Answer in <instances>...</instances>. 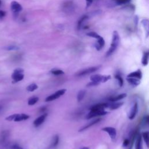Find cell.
<instances>
[{
  "instance_id": "cell-12",
  "label": "cell",
  "mask_w": 149,
  "mask_h": 149,
  "mask_svg": "<svg viewBox=\"0 0 149 149\" xmlns=\"http://www.w3.org/2000/svg\"><path fill=\"white\" fill-rule=\"evenodd\" d=\"M104 45H105V40L101 36L98 39H97V41L95 44V47L97 51H100L104 46Z\"/></svg>"
},
{
  "instance_id": "cell-4",
  "label": "cell",
  "mask_w": 149,
  "mask_h": 149,
  "mask_svg": "<svg viewBox=\"0 0 149 149\" xmlns=\"http://www.w3.org/2000/svg\"><path fill=\"white\" fill-rule=\"evenodd\" d=\"M109 112L107 111H106L105 110L103 111H90V112L87 115L86 119H91L93 118H95L97 116H103L108 114Z\"/></svg>"
},
{
  "instance_id": "cell-21",
  "label": "cell",
  "mask_w": 149,
  "mask_h": 149,
  "mask_svg": "<svg viewBox=\"0 0 149 149\" xmlns=\"http://www.w3.org/2000/svg\"><path fill=\"white\" fill-rule=\"evenodd\" d=\"M86 94V91L85 90H81L79 91L78 95H77V100H78V102H81L83 98L85 97V95Z\"/></svg>"
},
{
  "instance_id": "cell-22",
  "label": "cell",
  "mask_w": 149,
  "mask_h": 149,
  "mask_svg": "<svg viewBox=\"0 0 149 149\" xmlns=\"http://www.w3.org/2000/svg\"><path fill=\"white\" fill-rule=\"evenodd\" d=\"M88 18H89V16L87 15H83V16H82V18L79 19V20L78 22V29H81L82 24L83 23V22L86 19H88Z\"/></svg>"
},
{
  "instance_id": "cell-41",
  "label": "cell",
  "mask_w": 149,
  "mask_h": 149,
  "mask_svg": "<svg viewBox=\"0 0 149 149\" xmlns=\"http://www.w3.org/2000/svg\"><path fill=\"white\" fill-rule=\"evenodd\" d=\"M19 149H23V148H21V147H20Z\"/></svg>"
},
{
  "instance_id": "cell-23",
  "label": "cell",
  "mask_w": 149,
  "mask_h": 149,
  "mask_svg": "<svg viewBox=\"0 0 149 149\" xmlns=\"http://www.w3.org/2000/svg\"><path fill=\"white\" fill-rule=\"evenodd\" d=\"M142 138L143 139L146 146L148 147V143H149V135L148 132H144L142 134Z\"/></svg>"
},
{
  "instance_id": "cell-17",
  "label": "cell",
  "mask_w": 149,
  "mask_h": 149,
  "mask_svg": "<svg viewBox=\"0 0 149 149\" xmlns=\"http://www.w3.org/2000/svg\"><path fill=\"white\" fill-rule=\"evenodd\" d=\"M102 77L103 75H102V74H94V75H92L90 77V81L91 82H94L100 83H102Z\"/></svg>"
},
{
  "instance_id": "cell-29",
  "label": "cell",
  "mask_w": 149,
  "mask_h": 149,
  "mask_svg": "<svg viewBox=\"0 0 149 149\" xmlns=\"http://www.w3.org/2000/svg\"><path fill=\"white\" fill-rule=\"evenodd\" d=\"M87 36H89V37H93V38H95L96 39H98L99 38H100L101 36L98 35L97 33L95 32H89V33H87L86 34Z\"/></svg>"
},
{
  "instance_id": "cell-16",
  "label": "cell",
  "mask_w": 149,
  "mask_h": 149,
  "mask_svg": "<svg viewBox=\"0 0 149 149\" xmlns=\"http://www.w3.org/2000/svg\"><path fill=\"white\" fill-rule=\"evenodd\" d=\"M127 80L128 81V82L131 85L133 86H137L139 85H140V79H136V78H127Z\"/></svg>"
},
{
  "instance_id": "cell-39",
  "label": "cell",
  "mask_w": 149,
  "mask_h": 149,
  "mask_svg": "<svg viewBox=\"0 0 149 149\" xmlns=\"http://www.w3.org/2000/svg\"><path fill=\"white\" fill-rule=\"evenodd\" d=\"M81 149H89V148L88 147H83Z\"/></svg>"
},
{
  "instance_id": "cell-5",
  "label": "cell",
  "mask_w": 149,
  "mask_h": 149,
  "mask_svg": "<svg viewBox=\"0 0 149 149\" xmlns=\"http://www.w3.org/2000/svg\"><path fill=\"white\" fill-rule=\"evenodd\" d=\"M11 9L14 15H18L23 9L22 5L16 1H12L11 3Z\"/></svg>"
},
{
  "instance_id": "cell-6",
  "label": "cell",
  "mask_w": 149,
  "mask_h": 149,
  "mask_svg": "<svg viewBox=\"0 0 149 149\" xmlns=\"http://www.w3.org/2000/svg\"><path fill=\"white\" fill-rule=\"evenodd\" d=\"M100 66H93V67H90V68L85 69L81 71L80 72H79V73L78 74V76L83 77V76L86 75V74L94 72L97 71L99 68H100Z\"/></svg>"
},
{
  "instance_id": "cell-34",
  "label": "cell",
  "mask_w": 149,
  "mask_h": 149,
  "mask_svg": "<svg viewBox=\"0 0 149 149\" xmlns=\"http://www.w3.org/2000/svg\"><path fill=\"white\" fill-rule=\"evenodd\" d=\"M148 116L146 115V116L144 117L143 120V125H148Z\"/></svg>"
},
{
  "instance_id": "cell-33",
  "label": "cell",
  "mask_w": 149,
  "mask_h": 149,
  "mask_svg": "<svg viewBox=\"0 0 149 149\" xmlns=\"http://www.w3.org/2000/svg\"><path fill=\"white\" fill-rule=\"evenodd\" d=\"M16 116V114L11 115H10V116H8V117H7V118H5V120H6V121H14V119L15 118Z\"/></svg>"
},
{
  "instance_id": "cell-32",
  "label": "cell",
  "mask_w": 149,
  "mask_h": 149,
  "mask_svg": "<svg viewBox=\"0 0 149 149\" xmlns=\"http://www.w3.org/2000/svg\"><path fill=\"white\" fill-rule=\"evenodd\" d=\"M111 75H103L102 77V83H105L111 79Z\"/></svg>"
},
{
  "instance_id": "cell-3",
  "label": "cell",
  "mask_w": 149,
  "mask_h": 149,
  "mask_svg": "<svg viewBox=\"0 0 149 149\" xmlns=\"http://www.w3.org/2000/svg\"><path fill=\"white\" fill-rule=\"evenodd\" d=\"M66 91V89H64L59 90H58L57 92H56L55 93H54V94H51V95H50L48 96V97L45 98V101L46 102H49L54 101V100H56V99L60 98L61 95H64V94L65 93Z\"/></svg>"
},
{
  "instance_id": "cell-1",
  "label": "cell",
  "mask_w": 149,
  "mask_h": 149,
  "mask_svg": "<svg viewBox=\"0 0 149 149\" xmlns=\"http://www.w3.org/2000/svg\"><path fill=\"white\" fill-rule=\"evenodd\" d=\"M119 41H120V37L119 35L116 31H114L113 32V35H112V42L110 45V47L108 49V51L106 53V56L109 57L111 55H112L114 51L116 50V49L119 45Z\"/></svg>"
},
{
  "instance_id": "cell-15",
  "label": "cell",
  "mask_w": 149,
  "mask_h": 149,
  "mask_svg": "<svg viewBox=\"0 0 149 149\" xmlns=\"http://www.w3.org/2000/svg\"><path fill=\"white\" fill-rule=\"evenodd\" d=\"M127 96V94L126 93H122L120 94H118L116 96L112 97L111 98H110V101L112 102H115L116 101H119L122 100V99L125 98Z\"/></svg>"
},
{
  "instance_id": "cell-40",
  "label": "cell",
  "mask_w": 149,
  "mask_h": 149,
  "mask_svg": "<svg viewBox=\"0 0 149 149\" xmlns=\"http://www.w3.org/2000/svg\"><path fill=\"white\" fill-rule=\"evenodd\" d=\"M1 4H2V2H1V0H0V6H1Z\"/></svg>"
},
{
  "instance_id": "cell-27",
  "label": "cell",
  "mask_w": 149,
  "mask_h": 149,
  "mask_svg": "<svg viewBox=\"0 0 149 149\" xmlns=\"http://www.w3.org/2000/svg\"><path fill=\"white\" fill-rule=\"evenodd\" d=\"M141 23L142 24V25L143 26V27L146 30L147 34L148 35V20L147 19H143L141 21Z\"/></svg>"
},
{
  "instance_id": "cell-24",
  "label": "cell",
  "mask_w": 149,
  "mask_h": 149,
  "mask_svg": "<svg viewBox=\"0 0 149 149\" xmlns=\"http://www.w3.org/2000/svg\"><path fill=\"white\" fill-rule=\"evenodd\" d=\"M39 100V98L37 97H33L29 99L28 100V105L33 106L35 105Z\"/></svg>"
},
{
  "instance_id": "cell-8",
  "label": "cell",
  "mask_w": 149,
  "mask_h": 149,
  "mask_svg": "<svg viewBox=\"0 0 149 149\" xmlns=\"http://www.w3.org/2000/svg\"><path fill=\"white\" fill-rule=\"evenodd\" d=\"M102 131L107 132L109 135L111 139H114L115 138L116 135V131L114 128L110 127H105L102 129Z\"/></svg>"
},
{
  "instance_id": "cell-25",
  "label": "cell",
  "mask_w": 149,
  "mask_h": 149,
  "mask_svg": "<svg viewBox=\"0 0 149 149\" xmlns=\"http://www.w3.org/2000/svg\"><path fill=\"white\" fill-rule=\"evenodd\" d=\"M115 78L118 81L119 86L120 87H122L123 85V78H122V77L120 75V74H119V73L116 74L115 76Z\"/></svg>"
},
{
  "instance_id": "cell-36",
  "label": "cell",
  "mask_w": 149,
  "mask_h": 149,
  "mask_svg": "<svg viewBox=\"0 0 149 149\" xmlns=\"http://www.w3.org/2000/svg\"><path fill=\"white\" fill-rule=\"evenodd\" d=\"M99 83H97V82H90V83H89L87 85V86H97V85H98Z\"/></svg>"
},
{
  "instance_id": "cell-18",
  "label": "cell",
  "mask_w": 149,
  "mask_h": 149,
  "mask_svg": "<svg viewBox=\"0 0 149 149\" xmlns=\"http://www.w3.org/2000/svg\"><path fill=\"white\" fill-rule=\"evenodd\" d=\"M137 139L136 142V149H143L142 145V137L140 134L137 135Z\"/></svg>"
},
{
  "instance_id": "cell-26",
  "label": "cell",
  "mask_w": 149,
  "mask_h": 149,
  "mask_svg": "<svg viewBox=\"0 0 149 149\" xmlns=\"http://www.w3.org/2000/svg\"><path fill=\"white\" fill-rule=\"evenodd\" d=\"M38 89V86L35 84V83H32L30 85H29L27 87H26V90L28 91H30V92H32V91H34L35 90H37Z\"/></svg>"
},
{
  "instance_id": "cell-38",
  "label": "cell",
  "mask_w": 149,
  "mask_h": 149,
  "mask_svg": "<svg viewBox=\"0 0 149 149\" xmlns=\"http://www.w3.org/2000/svg\"><path fill=\"white\" fill-rule=\"evenodd\" d=\"M86 5H87V8L90 7V5L91 4L92 2H93V0H86Z\"/></svg>"
},
{
  "instance_id": "cell-28",
  "label": "cell",
  "mask_w": 149,
  "mask_h": 149,
  "mask_svg": "<svg viewBox=\"0 0 149 149\" xmlns=\"http://www.w3.org/2000/svg\"><path fill=\"white\" fill-rule=\"evenodd\" d=\"M51 73H53L54 75H60V74H64V72L61 69H53L51 71Z\"/></svg>"
},
{
  "instance_id": "cell-14",
  "label": "cell",
  "mask_w": 149,
  "mask_h": 149,
  "mask_svg": "<svg viewBox=\"0 0 149 149\" xmlns=\"http://www.w3.org/2000/svg\"><path fill=\"white\" fill-rule=\"evenodd\" d=\"M127 78H134L138 79H141L142 78V73L140 69H138L135 72L129 73L127 76Z\"/></svg>"
},
{
  "instance_id": "cell-19",
  "label": "cell",
  "mask_w": 149,
  "mask_h": 149,
  "mask_svg": "<svg viewBox=\"0 0 149 149\" xmlns=\"http://www.w3.org/2000/svg\"><path fill=\"white\" fill-rule=\"evenodd\" d=\"M148 53L145 52L143 54L142 60V64L143 66H146L148 65Z\"/></svg>"
},
{
  "instance_id": "cell-2",
  "label": "cell",
  "mask_w": 149,
  "mask_h": 149,
  "mask_svg": "<svg viewBox=\"0 0 149 149\" xmlns=\"http://www.w3.org/2000/svg\"><path fill=\"white\" fill-rule=\"evenodd\" d=\"M23 72H24V70L22 68H17L14 70L11 76L12 79L13 80V82H12L13 83H16L23 79L24 78Z\"/></svg>"
},
{
  "instance_id": "cell-30",
  "label": "cell",
  "mask_w": 149,
  "mask_h": 149,
  "mask_svg": "<svg viewBox=\"0 0 149 149\" xmlns=\"http://www.w3.org/2000/svg\"><path fill=\"white\" fill-rule=\"evenodd\" d=\"M5 49L8 51H13V50H18L19 48L16 45H9L5 47Z\"/></svg>"
},
{
  "instance_id": "cell-9",
  "label": "cell",
  "mask_w": 149,
  "mask_h": 149,
  "mask_svg": "<svg viewBox=\"0 0 149 149\" xmlns=\"http://www.w3.org/2000/svg\"><path fill=\"white\" fill-rule=\"evenodd\" d=\"M47 116V114H44L41 115V116H40L39 117H38L37 118H36L33 122L34 126L35 127H38L40 126L41 124L44 122Z\"/></svg>"
},
{
  "instance_id": "cell-20",
  "label": "cell",
  "mask_w": 149,
  "mask_h": 149,
  "mask_svg": "<svg viewBox=\"0 0 149 149\" xmlns=\"http://www.w3.org/2000/svg\"><path fill=\"white\" fill-rule=\"evenodd\" d=\"M123 103L121 102V103H115L111 104H108V107L109 108H110L111 110H116L118 108H119V107H121L122 105H123Z\"/></svg>"
},
{
  "instance_id": "cell-37",
  "label": "cell",
  "mask_w": 149,
  "mask_h": 149,
  "mask_svg": "<svg viewBox=\"0 0 149 149\" xmlns=\"http://www.w3.org/2000/svg\"><path fill=\"white\" fill-rule=\"evenodd\" d=\"M6 15V12L3 10H0V18H3Z\"/></svg>"
},
{
  "instance_id": "cell-11",
  "label": "cell",
  "mask_w": 149,
  "mask_h": 149,
  "mask_svg": "<svg viewBox=\"0 0 149 149\" xmlns=\"http://www.w3.org/2000/svg\"><path fill=\"white\" fill-rule=\"evenodd\" d=\"M101 121H102V118H97V119H94L93 121H92L91 122H90L89 123H88L87 125H85V127H82V128H81V129L79 130V132H82V131H85V130H86L87 129L90 128L91 127H92V126L95 125L96 123H98L99 122Z\"/></svg>"
},
{
  "instance_id": "cell-35",
  "label": "cell",
  "mask_w": 149,
  "mask_h": 149,
  "mask_svg": "<svg viewBox=\"0 0 149 149\" xmlns=\"http://www.w3.org/2000/svg\"><path fill=\"white\" fill-rule=\"evenodd\" d=\"M129 143H130V140L128 139H126L125 140L123 141L122 146L123 147H126L129 144Z\"/></svg>"
},
{
  "instance_id": "cell-10",
  "label": "cell",
  "mask_w": 149,
  "mask_h": 149,
  "mask_svg": "<svg viewBox=\"0 0 149 149\" xmlns=\"http://www.w3.org/2000/svg\"><path fill=\"white\" fill-rule=\"evenodd\" d=\"M108 107V104L107 103L98 104L91 107V108H90V111H103Z\"/></svg>"
},
{
  "instance_id": "cell-7",
  "label": "cell",
  "mask_w": 149,
  "mask_h": 149,
  "mask_svg": "<svg viewBox=\"0 0 149 149\" xmlns=\"http://www.w3.org/2000/svg\"><path fill=\"white\" fill-rule=\"evenodd\" d=\"M137 112H138V105L137 103H135L133 106L132 107L128 115V117L129 119L131 120L133 119L136 117Z\"/></svg>"
},
{
  "instance_id": "cell-31",
  "label": "cell",
  "mask_w": 149,
  "mask_h": 149,
  "mask_svg": "<svg viewBox=\"0 0 149 149\" xmlns=\"http://www.w3.org/2000/svg\"><path fill=\"white\" fill-rule=\"evenodd\" d=\"M59 136L58 135H56L54 138H53V143H52V146L53 147H56L59 142Z\"/></svg>"
},
{
  "instance_id": "cell-13",
  "label": "cell",
  "mask_w": 149,
  "mask_h": 149,
  "mask_svg": "<svg viewBox=\"0 0 149 149\" xmlns=\"http://www.w3.org/2000/svg\"><path fill=\"white\" fill-rule=\"evenodd\" d=\"M30 116L25 114H16V116L14 119L15 122H20L22 121H25L28 119Z\"/></svg>"
}]
</instances>
